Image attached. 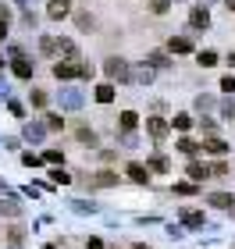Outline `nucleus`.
<instances>
[{"instance_id": "obj_34", "label": "nucleus", "mask_w": 235, "mask_h": 249, "mask_svg": "<svg viewBox=\"0 0 235 249\" xmlns=\"http://www.w3.org/2000/svg\"><path fill=\"white\" fill-rule=\"evenodd\" d=\"M210 107H214V100H210V96H196V110H210Z\"/></svg>"}, {"instance_id": "obj_43", "label": "nucleus", "mask_w": 235, "mask_h": 249, "mask_svg": "<svg viewBox=\"0 0 235 249\" xmlns=\"http://www.w3.org/2000/svg\"><path fill=\"white\" fill-rule=\"evenodd\" d=\"M43 249H57V246H43Z\"/></svg>"}, {"instance_id": "obj_2", "label": "nucleus", "mask_w": 235, "mask_h": 249, "mask_svg": "<svg viewBox=\"0 0 235 249\" xmlns=\"http://www.w3.org/2000/svg\"><path fill=\"white\" fill-rule=\"evenodd\" d=\"M11 71H15L18 78H32V71H36V61H29L25 53H21V57L11 61Z\"/></svg>"}, {"instance_id": "obj_20", "label": "nucleus", "mask_w": 235, "mask_h": 249, "mask_svg": "<svg viewBox=\"0 0 235 249\" xmlns=\"http://www.w3.org/2000/svg\"><path fill=\"white\" fill-rule=\"evenodd\" d=\"M196 64H199V68H214V64H217V53H214V50H199V53H196Z\"/></svg>"}, {"instance_id": "obj_16", "label": "nucleus", "mask_w": 235, "mask_h": 249, "mask_svg": "<svg viewBox=\"0 0 235 249\" xmlns=\"http://www.w3.org/2000/svg\"><path fill=\"white\" fill-rule=\"evenodd\" d=\"M18 213H21L18 199H0V217H18Z\"/></svg>"}, {"instance_id": "obj_23", "label": "nucleus", "mask_w": 235, "mask_h": 249, "mask_svg": "<svg viewBox=\"0 0 235 249\" xmlns=\"http://www.w3.org/2000/svg\"><path fill=\"white\" fill-rule=\"evenodd\" d=\"M136 82H139V86H150V82H153V68H150V64H143L139 71H136Z\"/></svg>"}, {"instance_id": "obj_42", "label": "nucleus", "mask_w": 235, "mask_h": 249, "mask_svg": "<svg viewBox=\"0 0 235 249\" xmlns=\"http://www.w3.org/2000/svg\"><path fill=\"white\" fill-rule=\"evenodd\" d=\"M225 7H228V11H235V0H225Z\"/></svg>"}, {"instance_id": "obj_17", "label": "nucleus", "mask_w": 235, "mask_h": 249, "mask_svg": "<svg viewBox=\"0 0 235 249\" xmlns=\"http://www.w3.org/2000/svg\"><path fill=\"white\" fill-rule=\"evenodd\" d=\"M185 175L193 178V182H203V178H210V167H207V164H196V160H193V164H189V171H185Z\"/></svg>"}, {"instance_id": "obj_15", "label": "nucleus", "mask_w": 235, "mask_h": 249, "mask_svg": "<svg viewBox=\"0 0 235 249\" xmlns=\"http://www.w3.org/2000/svg\"><path fill=\"white\" fill-rule=\"evenodd\" d=\"M210 203H214L217 210H235V196H228V192H214Z\"/></svg>"}, {"instance_id": "obj_33", "label": "nucleus", "mask_w": 235, "mask_h": 249, "mask_svg": "<svg viewBox=\"0 0 235 249\" xmlns=\"http://www.w3.org/2000/svg\"><path fill=\"white\" fill-rule=\"evenodd\" d=\"M150 11H153V15H164V11H167V0H150Z\"/></svg>"}, {"instance_id": "obj_14", "label": "nucleus", "mask_w": 235, "mask_h": 249, "mask_svg": "<svg viewBox=\"0 0 235 249\" xmlns=\"http://www.w3.org/2000/svg\"><path fill=\"white\" fill-rule=\"evenodd\" d=\"M203 153H210V157H225V153H228V142H225V139H207V142H203Z\"/></svg>"}, {"instance_id": "obj_13", "label": "nucleus", "mask_w": 235, "mask_h": 249, "mask_svg": "<svg viewBox=\"0 0 235 249\" xmlns=\"http://www.w3.org/2000/svg\"><path fill=\"white\" fill-rule=\"evenodd\" d=\"M43 135H47V124H39V121H29L25 124V139L29 142H43Z\"/></svg>"}, {"instance_id": "obj_31", "label": "nucleus", "mask_w": 235, "mask_h": 249, "mask_svg": "<svg viewBox=\"0 0 235 249\" xmlns=\"http://www.w3.org/2000/svg\"><path fill=\"white\" fill-rule=\"evenodd\" d=\"M47 128H50V132L64 128V118H57V114H47Z\"/></svg>"}, {"instance_id": "obj_18", "label": "nucleus", "mask_w": 235, "mask_h": 249, "mask_svg": "<svg viewBox=\"0 0 235 249\" xmlns=\"http://www.w3.org/2000/svg\"><path fill=\"white\" fill-rule=\"evenodd\" d=\"M139 124V114L136 110H121V132H132Z\"/></svg>"}, {"instance_id": "obj_12", "label": "nucleus", "mask_w": 235, "mask_h": 249, "mask_svg": "<svg viewBox=\"0 0 235 249\" xmlns=\"http://www.w3.org/2000/svg\"><path fill=\"white\" fill-rule=\"evenodd\" d=\"M146 132L153 135V139H164L167 135V121L164 118H146Z\"/></svg>"}, {"instance_id": "obj_10", "label": "nucleus", "mask_w": 235, "mask_h": 249, "mask_svg": "<svg viewBox=\"0 0 235 249\" xmlns=\"http://www.w3.org/2000/svg\"><path fill=\"white\" fill-rule=\"evenodd\" d=\"M189 25H193V29H207V25H210L207 7H193V11H189Z\"/></svg>"}, {"instance_id": "obj_1", "label": "nucleus", "mask_w": 235, "mask_h": 249, "mask_svg": "<svg viewBox=\"0 0 235 249\" xmlns=\"http://www.w3.org/2000/svg\"><path fill=\"white\" fill-rule=\"evenodd\" d=\"M104 71H107V78H114V82H128V78H136V71L128 68V61H121V57H110L104 64Z\"/></svg>"}, {"instance_id": "obj_30", "label": "nucleus", "mask_w": 235, "mask_h": 249, "mask_svg": "<svg viewBox=\"0 0 235 249\" xmlns=\"http://www.w3.org/2000/svg\"><path fill=\"white\" fill-rule=\"evenodd\" d=\"M78 139L89 142V146H96V132H93V128H78Z\"/></svg>"}, {"instance_id": "obj_28", "label": "nucleus", "mask_w": 235, "mask_h": 249, "mask_svg": "<svg viewBox=\"0 0 235 249\" xmlns=\"http://www.w3.org/2000/svg\"><path fill=\"white\" fill-rule=\"evenodd\" d=\"M175 192H178V196H193V192H196V182H178Z\"/></svg>"}, {"instance_id": "obj_19", "label": "nucleus", "mask_w": 235, "mask_h": 249, "mask_svg": "<svg viewBox=\"0 0 235 249\" xmlns=\"http://www.w3.org/2000/svg\"><path fill=\"white\" fill-rule=\"evenodd\" d=\"M114 100V86L104 82V86H96V104H110Z\"/></svg>"}, {"instance_id": "obj_39", "label": "nucleus", "mask_w": 235, "mask_h": 249, "mask_svg": "<svg viewBox=\"0 0 235 249\" xmlns=\"http://www.w3.org/2000/svg\"><path fill=\"white\" fill-rule=\"evenodd\" d=\"M221 89H225V93H235V78L225 75V78H221Z\"/></svg>"}, {"instance_id": "obj_40", "label": "nucleus", "mask_w": 235, "mask_h": 249, "mask_svg": "<svg viewBox=\"0 0 235 249\" xmlns=\"http://www.w3.org/2000/svg\"><path fill=\"white\" fill-rule=\"evenodd\" d=\"M86 249H104V242H100V239H89V242H86Z\"/></svg>"}, {"instance_id": "obj_3", "label": "nucleus", "mask_w": 235, "mask_h": 249, "mask_svg": "<svg viewBox=\"0 0 235 249\" xmlns=\"http://www.w3.org/2000/svg\"><path fill=\"white\" fill-rule=\"evenodd\" d=\"M110 185H118V175H114V171H96V175H89V189H110Z\"/></svg>"}, {"instance_id": "obj_27", "label": "nucleus", "mask_w": 235, "mask_h": 249, "mask_svg": "<svg viewBox=\"0 0 235 249\" xmlns=\"http://www.w3.org/2000/svg\"><path fill=\"white\" fill-rule=\"evenodd\" d=\"M175 128H193V114H175Z\"/></svg>"}, {"instance_id": "obj_38", "label": "nucleus", "mask_w": 235, "mask_h": 249, "mask_svg": "<svg viewBox=\"0 0 235 249\" xmlns=\"http://www.w3.org/2000/svg\"><path fill=\"white\" fill-rule=\"evenodd\" d=\"M43 160H47V164H61V153L57 150H47V153H43Z\"/></svg>"}, {"instance_id": "obj_9", "label": "nucleus", "mask_w": 235, "mask_h": 249, "mask_svg": "<svg viewBox=\"0 0 235 249\" xmlns=\"http://www.w3.org/2000/svg\"><path fill=\"white\" fill-rule=\"evenodd\" d=\"M72 11V0H50V7H47V15L54 18V21H61L64 15Z\"/></svg>"}, {"instance_id": "obj_7", "label": "nucleus", "mask_w": 235, "mask_h": 249, "mask_svg": "<svg viewBox=\"0 0 235 249\" xmlns=\"http://www.w3.org/2000/svg\"><path fill=\"white\" fill-rule=\"evenodd\" d=\"M178 217H182V224H185V228H203V224H207L203 210H182Z\"/></svg>"}, {"instance_id": "obj_36", "label": "nucleus", "mask_w": 235, "mask_h": 249, "mask_svg": "<svg viewBox=\"0 0 235 249\" xmlns=\"http://www.w3.org/2000/svg\"><path fill=\"white\" fill-rule=\"evenodd\" d=\"M32 107H47V93H39V89H36V93H32Z\"/></svg>"}, {"instance_id": "obj_22", "label": "nucleus", "mask_w": 235, "mask_h": 249, "mask_svg": "<svg viewBox=\"0 0 235 249\" xmlns=\"http://www.w3.org/2000/svg\"><path fill=\"white\" fill-rule=\"evenodd\" d=\"M146 167H150V171H157V175H164L171 164H167V157H161V153H157V157H150V164H146Z\"/></svg>"}, {"instance_id": "obj_32", "label": "nucleus", "mask_w": 235, "mask_h": 249, "mask_svg": "<svg viewBox=\"0 0 235 249\" xmlns=\"http://www.w3.org/2000/svg\"><path fill=\"white\" fill-rule=\"evenodd\" d=\"M78 29H89V25H93V15H86V11H78Z\"/></svg>"}, {"instance_id": "obj_8", "label": "nucleus", "mask_w": 235, "mask_h": 249, "mask_svg": "<svg viewBox=\"0 0 235 249\" xmlns=\"http://www.w3.org/2000/svg\"><path fill=\"white\" fill-rule=\"evenodd\" d=\"M167 50L171 53H193V39L189 36H171L167 39Z\"/></svg>"}, {"instance_id": "obj_41", "label": "nucleus", "mask_w": 235, "mask_h": 249, "mask_svg": "<svg viewBox=\"0 0 235 249\" xmlns=\"http://www.w3.org/2000/svg\"><path fill=\"white\" fill-rule=\"evenodd\" d=\"M4 36H7V21L0 18V39H4Z\"/></svg>"}, {"instance_id": "obj_11", "label": "nucleus", "mask_w": 235, "mask_h": 249, "mask_svg": "<svg viewBox=\"0 0 235 249\" xmlns=\"http://www.w3.org/2000/svg\"><path fill=\"white\" fill-rule=\"evenodd\" d=\"M128 178L136 185H150V167H143V164H128Z\"/></svg>"}, {"instance_id": "obj_35", "label": "nucleus", "mask_w": 235, "mask_h": 249, "mask_svg": "<svg viewBox=\"0 0 235 249\" xmlns=\"http://www.w3.org/2000/svg\"><path fill=\"white\" fill-rule=\"evenodd\" d=\"M210 175H214V178H221V175H228V164H225V160H217L214 167H210Z\"/></svg>"}, {"instance_id": "obj_37", "label": "nucleus", "mask_w": 235, "mask_h": 249, "mask_svg": "<svg viewBox=\"0 0 235 249\" xmlns=\"http://www.w3.org/2000/svg\"><path fill=\"white\" fill-rule=\"evenodd\" d=\"M21 164H25V167H36L39 157H36V153H21Z\"/></svg>"}, {"instance_id": "obj_4", "label": "nucleus", "mask_w": 235, "mask_h": 249, "mask_svg": "<svg viewBox=\"0 0 235 249\" xmlns=\"http://www.w3.org/2000/svg\"><path fill=\"white\" fill-rule=\"evenodd\" d=\"M78 71H82V64H75V61H57L54 64V78H61V82L64 78H75Z\"/></svg>"}, {"instance_id": "obj_6", "label": "nucleus", "mask_w": 235, "mask_h": 249, "mask_svg": "<svg viewBox=\"0 0 235 249\" xmlns=\"http://www.w3.org/2000/svg\"><path fill=\"white\" fill-rule=\"evenodd\" d=\"M57 53H61L64 61H75L78 64V43L75 39H57Z\"/></svg>"}, {"instance_id": "obj_5", "label": "nucleus", "mask_w": 235, "mask_h": 249, "mask_svg": "<svg viewBox=\"0 0 235 249\" xmlns=\"http://www.w3.org/2000/svg\"><path fill=\"white\" fill-rule=\"evenodd\" d=\"M61 107L64 110H78L82 107V93H78V89H61Z\"/></svg>"}, {"instance_id": "obj_24", "label": "nucleus", "mask_w": 235, "mask_h": 249, "mask_svg": "<svg viewBox=\"0 0 235 249\" xmlns=\"http://www.w3.org/2000/svg\"><path fill=\"white\" fill-rule=\"evenodd\" d=\"M178 150H182L185 157H196V153H199V146H196L193 139H178Z\"/></svg>"}, {"instance_id": "obj_44", "label": "nucleus", "mask_w": 235, "mask_h": 249, "mask_svg": "<svg viewBox=\"0 0 235 249\" xmlns=\"http://www.w3.org/2000/svg\"><path fill=\"white\" fill-rule=\"evenodd\" d=\"M0 64H4V61H0Z\"/></svg>"}, {"instance_id": "obj_29", "label": "nucleus", "mask_w": 235, "mask_h": 249, "mask_svg": "<svg viewBox=\"0 0 235 249\" xmlns=\"http://www.w3.org/2000/svg\"><path fill=\"white\" fill-rule=\"evenodd\" d=\"M221 118H225V121L235 118V100H225V104H221Z\"/></svg>"}, {"instance_id": "obj_21", "label": "nucleus", "mask_w": 235, "mask_h": 249, "mask_svg": "<svg viewBox=\"0 0 235 249\" xmlns=\"http://www.w3.org/2000/svg\"><path fill=\"white\" fill-rule=\"evenodd\" d=\"M146 61H150V68H153V71H157V68H167V64H171V61H167V53H164V50H153Z\"/></svg>"}, {"instance_id": "obj_26", "label": "nucleus", "mask_w": 235, "mask_h": 249, "mask_svg": "<svg viewBox=\"0 0 235 249\" xmlns=\"http://www.w3.org/2000/svg\"><path fill=\"white\" fill-rule=\"evenodd\" d=\"M39 50H43V53H57V39L43 36V39H39Z\"/></svg>"}, {"instance_id": "obj_25", "label": "nucleus", "mask_w": 235, "mask_h": 249, "mask_svg": "<svg viewBox=\"0 0 235 249\" xmlns=\"http://www.w3.org/2000/svg\"><path fill=\"white\" fill-rule=\"evenodd\" d=\"M50 178H54L57 185H68V182H72V175H68V171H61V167H54V171H50Z\"/></svg>"}]
</instances>
